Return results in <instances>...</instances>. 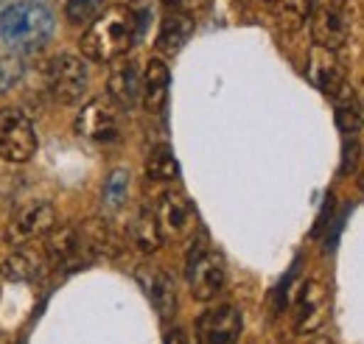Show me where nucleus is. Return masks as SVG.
Listing matches in <instances>:
<instances>
[{"label": "nucleus", "instance_id": "29", "mask_svg": "<svg viewBox=\"0 0 364 344\" xmlns=\"http://www.w3.org/2000/svg\"><path fill=\"white\" fill-rule=\"evenodd\" d=\"M267 3H277V0H267Z\"/></svg>", "mask_w": 364, "mask_h": 344}, {"label": "nucleus", "instance_id": "28", "mask_svg": "<svg viewBox=\"0 0 364 344\" xmlns=\"http://www.w3.org/2000/svg\"><path fill=\"white\" fill-rule=\"evenodd\" d=\"M0 344H6V339H3V333H0Z\"/></svg>", "mask_w": 364, "mask_h": 344}, {"label": "nucleus", "instance_id": "19", "mask_svg": "<svg viewBox=\"0 0 364 344\" xmlns=\"http://www.w3.org/2000/svg\"><path fill=\"white\" fill-rule=\"evenodd\" d=\"M180 176V166H177V157L171 151V146L160 143L149 151V160H146V179L157 182V185H166V182H174Z\"/></svg>", "mask_w": 364, "mask_h": 344}, {"label": "nucleus", "instance_id": "1", "mask_svg": "<svg viewBox=\"0 0 364 344\" xmlns=\"http://www.w3.org/2000/svg\"><path fill=\"white\" fill-rule=\"evenodd\" d=\"M137 14L127 6H112L104 9L90 28L82 34V56H87L90 62H115L121 59L137 37Z\"/></svg>", "mask_w": 364, "mask_h": 344}, {"label": "nucleus", "instance_id": "14", "mask_svg": "<svg viewBox=\"0 0 364 344\" xmlns=\"http://www.w3.org/2000/svg\"><path fill=\"white\" fill-rule=\"evenodd\" d=\"M50 266V260L46 255V247H37L31 241H26L23 247L17 244V249L6 258L3 263V277L26 283V280H37L46 274V269Z\"/></svg>", "mask_w": 364, "mask_h": 344}, {"label": "nucleus", "instance_id": "5", "mask_svg": "<svg viewBox=\"0 0 364 344\" xmlns=\"http://www.w3.org/2000/svg\"><path fill=\"white\" fill-rule=\"evenodd\" d=\"M87 65L73 53H59L48 68V90L59 104H79L87 92Z\"/></svg>", "mask_w": 364, "mask_h": 344}, {"label": "nucleus", "instance_id": "26", "mask_svg": "<svg viewBox=\"0 0 364 344\" xmlns=\"http://www.w3.org/2000/svg\"><path fill=\"white\" fill-rule=\"evenodd\" d=\"M166 344H188V339H185V333H182L180 328H174V330L168 333V339H166Z\"/></svg>", "mask_w": 364, "mask_h": 344}, {"label": "nucleus", "instance_id": "23", "mask_svg": "<svg viewBox=\"0 0 364 344\" xmlns=\"http://www.w3.org/2000/svg\"><path fill=\"white\" fill-rule=\"evenodd\" d=\"M101 11H104V0H68L65 6V17L73 26H87Z\"/></svg>", "mask_w": 364, "mask_h": 344}, {"label": "nucleus", "instance_id": "10", "mask_svg": "<svg viewBox=\"0 0 364 344\" xmlns=\"http://www.w3.org/2000/svg\"><path fill=\"white\" fill-rule=\"evenodd\" d=\"M154 218H157V227H160L163 238L182 241L193 232V208L180 190H168V193L160 196Z\"/></svg>", "mask_w": 364, "mask_h": 344}, {"label": "nucleus", "instance_id": "9", "mask_svg": "<svg viewBox=\"0 0 364 344\" xmlns=\"http://www.w3.org/2000/svg\"><path fill=\"white\" fill-rule=\"evenodd\" d=\"M294 328L297 333H314L322 328L328 313V291L319 280H306L294 294Z\"/></svg>", "mask_w": 364, "mask_h": 344}, {"label": "nucleus", "instance_id": "21", "mask_svg": "<svg viewBox=\"0 0 364 344\" xmlns=\"http://www.w3.org/2000/svg\"><path fill=\"white\" fill-rule=\"evenodd\" d=\"M132 241L140 252H157L160 244H163V235H160V227H157V218L151 208H140L132 221Z\"/></svg>", "mask_w": 364, "mask_h": 344}, {"label": "nucleus", "instance_id": "24", "mask_svg": "<svg viewBox=\"0 0 364 344\" xmlns=\"http://www.w3.org/2000/svg\"><path fill=\"white\" fill-rule=\"evenodd\" d=\"M311 3H314V0H277V6H280V26L297 28V26L309 17Z\"/></svg>", "mask_w": 364, "mask_h": 344}, {"label": "nucleus", "instance_id": "6", "mask_svg": "<svg viewBox=\"0 0 364 344\" xmlns=\"http://www.w3.org/2000/svg\"><path fill=\"white\" fill-rule=\"evenodd\" d=\"M225 277H228L225 258L208 247H199L188 260V286H191L193 300H216V294L225 289Z\"/></svg>", "mask_w": 364, "mask_h": 344}, {"label": "nucleus", "instance_id": "25", "mask_svg": "<svg viewBox=\"0 0 364 344\" xmlns=\"http://www.w3.org/2000/svg\"><path fill=\"white\" fill-rule=\"evenodd\" d=\"M17 76H20V62H17L14 56L0 59V92L14 85V82H17Z\"/></svg>", "mask_w": 364, "mask_h": 344}, {"label": "nucleus", "instance_id": "13", "mask_svg": "<svg viewBox=\"0 0 364 344\" xmlns=\"http://www.w3.org/2000/svg\"><path fill=\"white\" fill-rule=\"evenodd\" d=\"M135 277H137V283L143 286V291L149 294L154 311H157L163 319H171L174 311H177V289H174V280H171L160 266H137Z\"/></svg>", "mask_w": 364, "mask_h": 344}, {"label": "nucleus", "instance_id": "17", "mask_svg": "<svg viewBox=\"0 0 364 344\" xmlns=\"http://www.w3.org/2000/svg\"><path fill=\"white\" fill-rule=\"evenodd\" d=\"M46 255L50 263L56 266H76L82 260V247H79V232L73 227H59V230H50L46 238Z\"/></svg>", "mask_w": 364, "mask_h": 344}, {"label": "nucleus", "instance_id": "27", "mask_svg": "<svg viewBox=\"0 0 364 344\" xmlns=\"http://www.w3.org/2000/svg\"><path fill=\"white\" fill-rule=\"evenodd\" d=\"M309 344H331V342H328V339H311Z\"/></svg>", "mask_w": 364, "mask_h": 344}, {"label": "nucleus", "instance_id": "20", "mask_svg": "<svg viewBox=\"0 0 364 344\" xmlns=\"http://www.w3.org/2000/svg\"><path fill=\"white\" fill-rule=\"evenodd\" d=\"M333 98V109H336V124L342 131H359L362 127V104L359 95L350 85H345Z\"/></svg>", "mask_w": 364, "mask_h": 344}, {"label": "nucleus", "instance_id": "11", "mask_svg": "<svg viewBox=\"0 0 364 344\" xmlns=\"http://www.w3.org/2000/svg\"><path fill=\"white\" fill-rule=\"evenodd\" d=\"M241 333V313L232 305H216L196 322V344H235Z\"/></svg>", "mask_w": 364, "mask_h": 344}, {"label": "nucleus", "instance_id": "7", "mask_svg": "<svg viewBox=\"0 0 364 344\" xmlns=\"http://www.w3.org/2000/svg\"><path fill=\"white\" fill-rule=\"evenodd\" d=\"M56 224V210L50 202H26L20 205L11 218H9V230H6V241L9 244H26L34 238H43L53 230Z\"/></svg>", "mask_w": 364, "mask_h": 344}, {"label": "nucleus", "instance_id": "3", "mask_svg": "<svg viewBox=\"0 0 364 344\" xmlns=\"http://www.w3.org/2000/svg\"><path fill=\"white\" fill-rule=\"evenodd\" d=\"M311 40L319 48L336 50L348 43L353 20H350V9L348 0H317L311 3Z\"/></svg>", "mask_w": 364, "mask_h": 344}, {"label": "nucleus", "instance_id": "12", "mask_svg": "<svg viewBox=\"0 0 364 344\" xmlns=\"http://www.w3.org/2000/svg\"><path fill=\"white\" fill-rule=\"evenodd\" d=\"M306 73H309V82L317 87V90H322L325 95H336L342 87L348 85L345 68H342L336 50L319 48V45H314L311 53H309V68H306Z\"/></svg>", "mask_w": 364, "mask_h": 344}, {"label": "nucleus", "instance_id": "22", "mask_svg": "<svg viewBox=\"0 0 364 344\" xmlns=\"http://www.w3.org/2000/svg\"><path fill=\"white\" fill-rule=\"evenodd\" d=\"M127 193H129V171L127 168H115L109 173L107 185H104V205L109 210H118L127 202Z\"/></svg>", "mask_w": 364, "mask_h": 344}, {"label": "nucleus", "instance_id": "4", "mask_svg": "<svg viewBox=\"0 0 364 344\" xmlns=\"http://www.w3.org/2000/svg\"><path fill=\"white\" fill-rule=\"evenodd\" d=\"M37 151V131L20 109H0V157L6 163H28Z\"/></svg>", "mask_w": 364, "mask_h": 344}, {"label": "nucleus", "instance_id": "2", "mask_svg": "<svg viewBox=\"0 0 364 344\" xmlns=\"http://www.w3.org/2000/svg\"><path fill=\"white\" fill-rule=\"evenodd\" d=\"M53 14L37 0H20L0 11V37L14 53H37L53 37Z\"/></svg>", "mask_w": 364, "mask_h": 344}, {"label": "nucleus", "instance_id": "8", "mask_svg": "<svg viewBox=\"0 0 364 344\" xmlns=\"http://www.w3.org/2000/svg\"><path fill=\"white\" fill-rule=\"evenodd\" d=\"M76 131L92 143H115L121 137V118L109 98H92L76 118Z\"/></svg>", "mask_w": 364, "mask_h": 344}, {"label": "nucleus", "instance_id": "16", "mask_svg": "<svg viewBox=\"0 0 364 344\" xmlns=\"http://www.w3.org/2000/svg\"><path fill=\"white\" fill-rule=\"evenodd\" d=\"M140 82H143V76H140V68H137V62L132 59H127V62H118L115 68H112V73H109V98L115 101V104H121V107H135L137 104V95H140Z\"/></svg>", "mask_w": 364, "mask_h": 344}, {"label": "nucleus", "instance_id": "15", "mask_svg": "<svg viewBox=\"0 0 364 344\" xmlns=\"http://www.w3.org/2000/svg\"><path fill=\"white\" fill-rule=\"evenodd\" d=\"M140 92H143V107L151 115H160L166 101H168V68L163 59H149L143 82H140Z\"/></svg>", "mask_w": 364, "mask_h": 344}, {"label": "nucleus", "instance_id": "18", "mask_svg": "<svg viewBox=\"0 0 364 344\" xmlns=\"http://www.w3.org/2000/svg\"><path fill=\"white\" fill-rule=\"evenodd\" d=\"M193 34V20L185 11H168L160 23V34H157V48L163 53H177L182 50V45L191 40Z\"/></svg>", "mask_w": 364, "mask_h": 344}]
</instances>
